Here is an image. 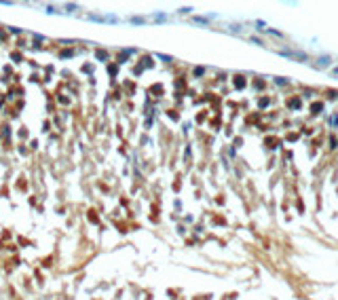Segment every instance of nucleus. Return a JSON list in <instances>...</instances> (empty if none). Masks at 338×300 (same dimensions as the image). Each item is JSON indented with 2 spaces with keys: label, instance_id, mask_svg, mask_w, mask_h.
Wrapping results in <instances>:
<instances>
[{
  "label": "nucleus",
  "instance_id": "obj_1",
  "mask_svg": "<svg viewBox=\"0 0 338 300\" xmlns=\"http://www.w3.org/2000/svg\"><path fill=\"white\" fill-rule=\"evenodd\" d=\"M332 72H334V74H338V68H334V70H332Z\"/></svg>",
  "mask_w": 338,
  "mask_h": 300
}]
</instances>
